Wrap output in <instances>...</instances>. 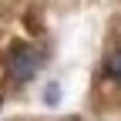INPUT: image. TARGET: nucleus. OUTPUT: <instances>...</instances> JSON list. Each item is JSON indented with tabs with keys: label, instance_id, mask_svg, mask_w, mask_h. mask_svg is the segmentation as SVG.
Listing matches in <instances>:
<instances>
[{
	"label": "nucleus",
	"instance_id": "obj_1",
	"mask_svg": "<svg viewBox=\"0 0 121 121\" xmlns=\"http://www.w3.org/2000/svg\"><path fill=\"white\" fill-rule=\"evenodd\" d=\"M40 64H44V54L34 47V44L20 40V44H13L10 54H7V78L13 84H30L40 74Z\"/></svg>",
	"mask_w": 121,
	"mask_h": 121
},
{
	"label": "nucleus",
	"instance_id": "obj_2",
	"mask_svg": "<svg viewBox=\"0 0 121 121\" xmlns=\"http://www.w3.org/2000/svg\"><path fill=\"white\" fill-rule=\"evenodd\" d=\"M104 74H108V81L121 87V47L108 54V60H104Z\"/></svg>",
	"mask_w": 121,
	"mask_h": 121
}]
</instances>
